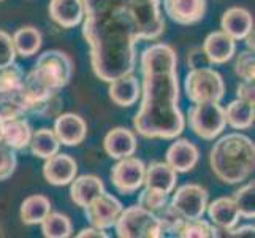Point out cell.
<instances>
[{"mask_svg": "<svg viewBox=\"0 0 255 238\" xmlns=\"http://www.w3.org/2000/svg\"><path fill=\"white\" fill-rule=\"evenodd\" d=\"M141 107L133 127L144 138L174 140L182 134L186 119L179 108L178 56L166 43H154L141 52Z\"/></svg>", "mask_w": 255, "mask_h": 238, "instance_id": "6da1fadb", "label": "cell"}, {"mask_svg": "<svg viewBox=\"0 0 255 238\" xmlns=\"http://www.w3.org/2000/svg\"><path fill=\"white\" fill-rule=\"evenodd\" d=\"M83 37L89 45L95 76L110 83L133 73L138 37L122 0H83Z\"/></svg>", "mask_w": 255, "mask_h": 238, "instance_id": "7a4b0ae2", "label": "cell"}, {"mask_svg": "<svg viewBox=\"0 0 255 238\" xmlns=\"http://www.w3.org/2000/svg\"><path fill=\"white\" fill-rule=\"evenodd\" d=\"M211 170L225 184H240L252 175L255 145L248 135L232 132L221 137L209 153Z\"/></svg>", "mask_w": 255, "mask_h": 238, "instance_id": "3957f363", "label": "cell"}, {"mask_svg": "<svg viewBox=\"0 0 255 238\" xmlns=\"http://www.w3.org/2000/svg\"><path fill=\"white\" fill-rule=\"evenodd\" d=\"M135 25L138 40H157L165 30L160 0H130L122 2Z\"/></svg>", "mask_w": 255, "mask_h": 238, "instance_id": "277c9868", "label": "cell"}, {"mask_svg": "<svg viewBox=\"0 0 255 238\" xmlns=\"http://www.w3.org/2000/svg\"><path fill=\"white\" fill-rule=\"evenodd\" d=\"M187 99L192 103L198 102H221L225 95V83L217 70L208 67L190 68L184 81Z\"/></svg>", "mask_w": 255, "mask_h": 238, "instance_id": "5b68a950", "label": "cell"}, {"mask_svg": "<svg viewBox=\"0 0 255 238\" xmlns=\"http://www.w3.org/2000/svg\"><path fill=\"white\" fill-rule=\"evenodd\" d=\"M116 234L121 238H162V229L152 211L139 207L138 204L122 210L114 224Z\"/></svg>", "mask_w": 255, "mask_h": 238, "instance_id": "8992f818", "label": "cell"}, {"mask_svg": "<svg viewBox=\"0 0 255 238\" xmlns=\"http://www.w3.org/2000/svg\"><path fill=\"white\" fill-rule=\"evenodd\" d=\"M189 127L197 137L214 140L225 130V111L221 102H198L193 103L187 114Z\"/></svg>", "mask_w": 255, "mask_h": 238, "instance_id": "52a82bcc", "label": "cell"}, {"mask_svg": "<svg viewBox=\"0 0 255 238\" xmlns=\"http://www.w3.org/2000/svg\"><path fill=\"white\" fill-rule=\"evenodd\" d=\"M33 68H37L51 84H54L57 89L62 91V87H65L72 79L73 60L64 51L49 49L37 59V64Z\"/></svg>", "mask_w": 255, "mask_h": 238, "instance_id": "ba28073f", "label": "cell"}, {"mask_svg": "<svg viewBox=\"0 0 255 238\" xmlns=\"http://www.w3.org/2000/svg\"><path fill=\"white\" fill-rule=\"evenodd\" d=\"M171 194L173 196L170 199V204L186 219L203 218V215L206 213V207L209 204V194L200 184H184V186L178 188Z\"/></svg>", "mask_w": 255, "mask_h": 238, "instance_id": "9c48e42d", "label": "cell"}, {"mask_svg": "<svg viewBox=\"0 0 255 238\" xmlns=\"http://www.w3.org/2000/svg\"><path fill=\"white\" fill-rule=\"evenodd\" d=\"M146 165L141 159L128 156L119 159L111 169V181L121 194H133L144 184Z\"/></svg>", "mask_w": 255, "mask_h": 238, "instance_id": "30bf717a", "label": "cell"}, {"mask_svg": "<svg viewBox=\"0 0 255 238\" xmlns=\"http://www.w3.org/2000/svg\"><path fill=\"white\" fill-rule=\"evenodd\" d=\"M122 210H124V205L121 204L119 199L105 191L100 196H97L89 205L84 207V215L91 226L107 231L118 223Z\"/></svg>", "mask_w": 255, "mask_h": 238, "instance_id": "8fae6325", "label": "cell"}, {"mask_svg": "<svg viewBox=\"0 0 255 238\" xmlns=\"http://www.w3.org/2000/svg\"><path fill=\"white\" fill-rule=\"evenodd\" d=\"M43 165V176L52 186H67L78 173V164L70 154L56 153L45 159Z\"/></svg>", "mask_w": 255, "mask_h": 238, "instance_id": "7c38bea8", "label": "cell"}, {"mask_svg": "<svg viewBox=\"0 0 255 238\" xmlns=\"http://www.w3.org/2000/svg\"><path fill=\"white\" fill-rule=\"evenodd\" d=\"M54 134L64 146H78L87 135L86 121L75 113H60L56 116Z\"/></svg>", "mask_w": 255, "mask_h": 238, "instance_id": "4fadbf2b", "label": "cell"}, {"mask_svg": "<svg viewBox=\"0 0 255 238\" xmlns=\"http://www.w3.org/2000/svg\"><path fill=\"white\" fill-rule=\"evenodd\" d=\"M206 0H163V10L170 19L181 25H190L205 17Z\"/></svg>", "mask_w": 255, "mask_h": 238, "instance_id": "5bb4252c", "label": "cell"}, {"mask_svg": "<svg viewBox=\"0 0 255 238\" xmlns=\"http://www.w3.org/2000/svg\"><path fill=\"white\" fill-rule=\"evenodd\" d=\"M200 153L198 148L187 138L174 140V143L166 149V164L176 173H187L195 169L198 164Z\"/></svg>", "mask_w": 255, "mask_h": 238, "instance_id": "9a60e30c", "label": "cell"}, {"mask_svg": "<svg viewBox=\"0 0 255 238\" xmlns=\"http://www.w3.org/2000/svg\"><path fill=\"white\" fill-rule=\"evenodd\" d=\"M211 65H221L232 60L236 52V40L222 30L211 32L201 46Z\"/></svg>", "mask_w": 255, "mask_h": 238, "instance_id": "2e32d148", "label": "cell"}, {"mask_svg": "<svg viewBox=\"0 0 255 238\" xmlns=\"http://www.w3.org/2000/svg\"><path fill=\"white\" fill-rule=\"evenodd\" d=\"M103 146L111 159L119 161V159L133 156L138 148V142L133 130L127 127H114L105 137Z\"/></svg>", "mask_w": 255, "mask_h": 238, "instance_id": "e0dca14e", "label": "cell"}, {"mask_svg": "<svg viewBox=\"0 0 255 238\" xmlns=\"http://www.w3.org/2000/svg\"><path fill=\"white\" fill-rule=\"evenodd\" d=\"M49 16L64 29H73L84 19L83 0H51Z\"/></svg>", "mask_w": 255, "mask_h": 238, "instance_id": "ac0fdd59", "label": "cell"}, {"mask_svg": "<svg viewBox=\"0 0 255 238\" xmlns=\"http://www.w3.org/2000/svg\"><path fill=\"white\" fill-rule=\"evenodd\" d=\"M222 32L236 41L244 40L249 35V32L254 29V17L252 14L241 6H232L222 14L221 19Z\"/></svg>", "mask_w": 255, "mask_h": 238, "instance_id": "d6986e66", "label": "cell"}, {"mask_svg": "<svg viewBox=\"0 0 255 238\" xmlns=\"http://www.w3.org/2000/svg\"><path fill=\"white\" fill-rule=\"evenodd\" d=\"M206 213L209 221L216 227L230 231L240 223V210L236 207L233 197H219L214 202H211L206 207Z\"/></svg>", "mask_w": 255, "mask_h": 238, "instance_id": "ffe728a7", "label": "cell"}, {"mask_svg": "<svg viewBox=\"0 0 255 238\" xmlns=\"http://www.w3.org/2000/svg\"><path fill=\"white\" fill-rule=\"evenodd\" d=\"M110 99L119 107H131L141 95V86L133 73H126L110 81Z\"/></svg>", "mask_w": 255, "mask_h": 238, "instance_id": "44dd1931", "label": "cell"}, {"mask_svg": "<svg viewBox=\"0 0 255 238\" xmlns=\"http://www.w3.org/2000/svg\"><path fill=\"white\" fill-rule=\"evenodd\" d=\"M102 192H105V184L95 175L75 176V180L70 183V197L80 208L87 207Z\"/></svg>", "mask_w": 255, "mask_h": 238, "instance_id": "7402d4cb", "label": "cell"}, {"mask_svg": "<svg viewBox=\"0 0 255 238\" xmlns=\"http://www.w3.org/2000/svg\"><path fill=\"white\" fill-rule=\"evenodd\" d=\"M176 183H178V173L166 162L155 161L146 167L143 186L171 194L176 188Z\"/></svg>", "mask_w": 255, "mask_h": 238, "instance_id": "603a6c76", "label": "cell"}, {"mask_svg": "<svg viewBox=\"0 0 255 238\" xmlns=\"http://www.w3.org/2000/svg\"><path fill=\"white\" fill-rule=\"evenodd\" d=\"M225 111V122L235 130H246L252 127L255 118V107L254 102H248L236 97L227 105Z\"/></svg>", "mask_w": 255, "mask_h": 238, "instance_id": "cb8c5ba5", "label": "cell"}, {"mask_svg": "<svg viewBox=\"0 0 255 238\" xmlns=\"http://www.w3.org/2000/svg\"><path fill=\"white\" fill-rule=\"evenodd\" d=\"M29 113L22 89H0V119L11 121Z\"/></svg>", "mask_w": 255, "mask_h": 238, "instance_id": "d4e9b609", "label": "cell"}, {"mask_svg": "<svg viewBox=\"0 0 255 238\" xmlns=\"http://www.w3.org/2000/svg\"><path fill=\"white\" fill-rule=\"evenodd\" d=\"M30 138H32V127L27 119L16 118L11 121H5L2 140L6 145H10L13 149H16V151L25 149L30 143Z\"/></svg>", "mask_w": 255, "mask_h": 238, "instance_id": "484cf974", "label": "cell"}, {"mask_svg": "<svg viewBox=\"0 0 255 238\" xmlns=\"http://www.w3.org/2000/svg\"><path fill=\"white\" fill-rule=\"evenodd\" d=\"M51 213V202L46 196L35 194L25 199L21 204V221L27 226L40 224Z\"/></svg>", "mask_w": 255, "mask_h": 238, "instance_id": "4316f807", "label": "cell"}, {"mask_svg": "<svg viewBox=\"0 0 255 238\" xmlns=\"http://www.w3.org/2000/svg\"><path fill=\"white\" fill-rule=\"evenodd\" d=\"M41 32L37 27L25 25V27L17 29L13 35V45L16 49V54L22 57H30L37 54L41 48Z\"/></svg>", "mask_w": 255, "mask_h": 238, "instance_id": "83f0119b", "label": "cell"}, {"mask_svg": "<svg viewBox=\"0 0 255 238\" xmlns=\"http://www.w3.org/2000/svg\"><path fill=\"white\" fill-rule=\"evenodd\" d=\"M29 148H30V151L35 157L48 159L52 154L59 153L60 142L56 137L54 130H51L48 127H43V129H38L37 132H32Z\"/></svg>", "mask_w": 255, "mask_h": 238, "instance_id": "f1b7e54d", "label": "cell"}, {"mask_svg": "<svg viewBox=\"0 0 255 238\" xmlns=\"http://www.w3.org/2000/svg\"><path fill=\"white\" fill-rule=\"evenodd\" d=\"M41 234L46 238H68L72 237L73 226L70 218L62 213H51L40 223Z\"/></svg>", "mask_w": 255, "mask_h": 238, "instance_id": "f546056e", "label": "cell"}, {"mask_svg": "<svg viewBox=\"0 0 255 238\" xmlns=\"http://www.w3.org/2000/svg\"><path fill=\"white\" fill-rule=\"evenodd\" d=\"M179 238H214L219 237V227L211 221H205L203 218L184 219V223L178 232Z\"/></svg>", "mask_w": 255, "mask_h": 238, "instance_id": "4dcf8cb0", "label": "cell"}, {"mask_svg": "<svg viewBox=\"0 0 255 238\" xmlns=\"http://www.w3.org/2000/svg\"><path fill=\"white\" fill-rule=\"evenodd\" d=\"M154 215L159 219L163 237H178V232L186 218H184L170 202L165 204L160 210H157Z\"/></svg>", "mask_w": 255, "mask_h": 238, "instance_id": "1f68e13d", "label": "cell"}, {"mask_svg": "<svg viewBox=\"0 0 255 238\" xmlns=\"http://www.w3.org/2000/svg\"><path fill=\"white\" fill-rule=\"evenodd\" d=\"M233 200L240 210V215L246 219L255 218V183L249 181L233 194Z\"/></svg>", "mask_w": 255, "mask_h": 238, "instance_id": "d6a6232c", "label": "cell"}, {"mask_svg": "<svg viewBox=\"0 0 255 238\" xmlns=\"http://www.w3.org/2000/svg\"><path fill=\"white\" fill-rule=\"evenodd\" d=\"M168 202H170V194L152 189V188H146V186L138 196V205L146 208L147 211H152V213H155L157 210H160L165 204H168Z\"/></svg>", "mask_w": 255, "mask_h": 238, "instance_id": "836d02e7", "label": "cell"}, {"mask_svg": "<svg viewBox=\"0 0 255 238\" xmlns=\"http://www.w3.org/2000/svg\"><path fill=\"white\" fill-rule=\"evenodd\" d=\"M17 167L16 149L0 140V181L8 180Z\"/></svg>", "mask_w": 255, "mask_h": 238, "instance_id": "e575fe53", "label": "cell"}, {"mask_svg": "<svg viewBox=\"0 0 255 238\" xmlns=\"http://www.w3.org/2000/svg\"><path fill=\"white\" fill-rule=\"evenodd\" d=\"M235 72L243 81H254L255 79V57L252 49L241 51L235 62Z\"/></svg>", "mask_w": 255, "mask_h": 238, "instance_id": "d590c367", "label": "cell"}, {"mask_svg": "<svg viewBox=\"0 0 255 238\" xmlns=\"http://www.w3.org/2000/svg\"><path fill=\"white\" fill-rule=\"evenodd\" d=\"M16 56L13 37L8 32L0 30V68L11 65L16 60Z\"/></svg>", "mask_w": 255, "mask_h": 238, "instance_id": "8d00e7d4", "label": "cell"}, {"mask_svg": "<svg viewBox=\"0 0 255 238\" xmlns=\"http://www.w3.org/2000/svg\"><path fill=\"white\" fill-rule=\"evenodd\" d=\"M187 64L190 68H201V67H208L211 65L206 54L201 48H193L187 54Z\"/></svg>", "mask_w": 255, "mask_h": 238, "instance_id": "74e56055", "label": "cell"}, {"mask_svg": "<svg viewBox=\"0 0 255 238\" xmlns=\"http://www.w3.org/2000/svg\"><path fill=\"white\" fill-rule=\"evenodd\" d=\"M236 97L248 102H255V87L254 81H243L238 89H236Z\"/></svg>", "mask_w": 255, "mask_h": 238, "instance_id": "f35d334b", "label": "cell"}, {"mask_svg": "<svg viewBox=\"0 0 255 238\" xmlns=\"http://www.w3.org/2000/svg\"><path fill=\"white\" fill-rule=\"evenodd\" d=\"M227 237H232V238H240V237H254L255 234V227L254 224H248V226H241V227H233L230 231H225Z\"/></svg>", "mask_w": 255, "mask_h": 238, "instance_id": "ab89813d", "label": "cell"}, {"mask_svg": "<svg viewBox=\"0 0 255 238\" xmlns=\"http://www.w3.org/2000/svg\"><path fill=\"white\" fill-rule=\"evenodd\" d=\"M78 238H87V237H95V238H108V234L103 231V229H99V227H87V229H83V231L76 235Z\"/></svg>", "mask_w": 255, "mask_h": 238, "instance_id": "60d3db41", "label": "cell"}, {"mask_svg": "<svg viewBox=\"0 0 255 238\" xmlns=\"http://www.w3.org/2000/svg\"><path fill=\"white\" fill-rule=\"evenodd\" d=\"M244 40H246V43H248V48L254 51V29L249 32V35H248V37H246Z\"/></svg>", "mask_w": 255, "mask_h": 238, "instance_id": "b9f144b4", "label": "cell"}, {"mask_svg": "<svg viewBox=\"0 0 255 238\" xmlns=\"http://www.w3.org/2000/svg\"><path fill=\"white\" fill-rule=\"evenodd\" d=\"M3 124H5V121L0 119V140H2V134H3Z\"/></svg>", "mask_w": 255, "mask_h": 238, "instance_id": "7bdbcfd3", "label": "cell"}, {"mask_svg": "<svg viewBox=\"0 0 255 238\" xmlns=\"http://www.w3.org/2000/svg\"><path fill=\"white\" fill-rule=\"evenodd\" d=\"M122 2H130V0H122Z\"/></svg>", "mask_w": 255, "mask_h": 238, "instance_id": "ee69618b", "label": "cell"}, {"mask_svg": "<svg viewBox=\"0 0 255 238\" xmlns=\"http://www.w3.org/2000/svg\"><path fill=\"white\" fill-rule=\"evenodd\" d=\"M0 2H2V0H0Z\"/></svg>", "mask_w": 255, "mask_h": 238, "instance_id": "f6af8a7d", "label": "cell"}]
</instances>
